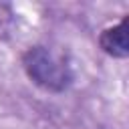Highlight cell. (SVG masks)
<instances>
[{
  "label": "cell",
  "instance_id": "2",
  "mask_svg": "<svg viewBox=\"0 0 129 129\" xmlns=\"http://www.w3.org/2000/svg\"><path fill=\"white\" fill-rule=\"evenodd\" d=\"M101 46L107 54L125 58L129 54V42H127V18L121 20L117 26L107 28L101 34Z\"/></svg>",
  "mask_w": 129,
  "mask_h": 129
},
{
  "label": "cell",
  "instance_id": "1",
  "mask_svg": "<svg viewBox=\"0 0 129 129\" xmlns=\"http://www.w3.org/2000/svg\"><path fill=\"white\" fill-rule=\"evenodd\" d=\"M24 69L28 77L50 91H60L69 83V71L62 62H58L46 48L34 46L24 54Z\"/></svg>",
  "mask_w": 129,
  "mask_h": 129
}]
</instances>
